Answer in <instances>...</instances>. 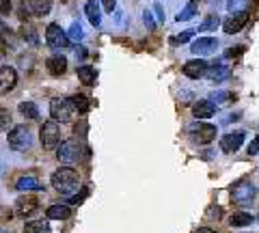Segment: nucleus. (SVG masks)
Listing matches in <instances>:
<instances>
[{"label": "nucleus", "mask_w": 259, "mask_h": 233, "mask_svg": "<svg viewBox=\"0 0 259 233\" xmlns=\"http://www.w3.org/2000/svg\"><path fill=\"white\" fill-rule=\"evenodd\" d=\"M218 24H221V18H218V15H207V18L201 22L199 30H201V33H209V30H216L218 28Z\"/></svg>", "instance_id": "nucleus-30"}, {"label": "nucleus", "mask_w": 259, "mask_h": 233, "mask_svg": "<svg viewBox=\"0 0 259 233\" xmlns=\"http://www.w3.org/2000/svg\"><path fill=\"white\" fill-rule=\"evenodd\" d=\"M242 52H244V45H236V48H231V50L227 52V56H240Z\"/></svg>", "instance_id": "nucleus-41"}, {"label": "nucleus", "mask_w": 259, "mask_h": 233, "mask_svg": "<svg viewBox=\"0 0 259 233\" xmlns=\"http://www.w3.org/2000/svg\"><path fill=\"white\" fill-rule=\"evenodd\" d=\"M205 76L212 80V82H221V80H225L227 76H229V65H225L223 59H218V61H214V63H207Z\"/></svg>", "instance_id": "nucleus-12"}, {"label": "nucleus", "mask_w": 259, "mask_h": 233, "mask_svg": "<svg viewBox=\"0 0 259 233\" xmlns=\"http://www.w3.org/2000/svg\"><path fill=\"white\" fill-rule=\"evenodd\" d=\"M153 13L158 15V20H160V22H164V18H166V15H164V9H162V5H160V3H158L156 7H153Z\"/></svg>", "instance_id": "nucleus-39"}, {"label": "nucleus", "mask_w": 259, "mask_h": 233, "mask_svg": "<svg viewBox=\"0 0 259 233\" xmlns=\"http://www.w3.org/2000/svg\"><path fill=\"white\" fill-rule=\"evenodd\" d=\"M242 143H244V132H229L223 136L221 141V149L225 151V154H233V151H238L242 147Z\"/></svg>", "instance_id": "nucleus-11"}, {"label": "nucleus", "mask_w": 259, "mask_h": 233, "mask_svg": "<svg viewBox=\"0 0 259 233\" xmlns=\"http://www.w3.org/2000/svg\"><path fill=\"white\" fill-rule=\"evenodd\" d=\"M74 106H71L69 100H52L50 102V117L54 121H61V123H67L71 121V117H74Z\"/></svg>", "instance_id": "nucleus-6"}, {"label": "nucleus", "mask_w": 259, "mask_h": 233, "mask_svg": "<svg viewBox=\"0 0 259 233\" xmlns=\"http://www.w3.org/2000/svg\"><path fill=\"white\" fill-rule=\"evenodd\" d=\"M3 56H5V48L0 45V61H3Z\"/></svg>", "instance_id": "nucleus-45"}, {"label": "nucleus", "mask_w": 259, "mask_h": 233, "mask_svg": "<svg viewBox=\"0 0 259 233\" xmlns=\"http://www.w3.org/2000/svg\"><path fill=\"white\" fill-rule=\"evenodd\" d=\"M18 84V71L9 65H0V95H7Z\"/></svg>", "instance_id": "nucleus-9"}, {"label": "nucleus", "mask_w": 259, "mask_h": 233, "mask_svg": "<svg viewBox=\"0 0 259 233\" xmlns=\"http://www.w3.org/2000/svg\"><path fill=\"white\" fill-rule=\"evenodd\" d=\"M255 218L250 214H244V212H238V214H233L231 218H229V224L231 227H246V224H250Z\"/></svg>", "instance_id": "nucleus-28"}, {"label": "nucleus", "mask_w": 259, "mask_h": 233, "mask_svg": "<svg viewBox=\"0 0 259 233\" xmlns=\"http://www.w3.org/2000/svg\"><path fill=\"white\" fill-rule=\"evenodd\" d=\"M39 210V201L35 197H20L18 201H15V214L22 216V218H28V216H32Z\"/></svg>", "instance_id": "nucleus-10"}, {"label": "nucleus", "mask_w": 259, "mask_h": 233, "mask_svg": "<svg viewBox=\"0 0 259 233\" xmlns=\"http://www.w3.org/2000/svg\"><path fill=\"white\" fill-rule=\"evenodd\" d=\"M52 3H54V0H28V9H30L32 15H37V18H44V15L50 13Z\"/></svg>", "instance_id": "nucleus-17"}, {"label": "nucleus", "mask_w": 259, "mask_h": 233, "mask_svg": "<svg viewBox=\"0 0 259 233\" xmlns=\"http://www.w3.org/2000/svg\"><path fill=\"white\" fill-rule=\"evenodd\" d=\"M7 30H9V28H7V24H5L3 20H0V37H3V35L7 33Z\"/></svg>", "instance_id": "nucleus-44"}, {"label": "nucleus", "mask_w": 259, "mask_h": 233, "mask_svg": "<svg viewBox=\"0 0 259 233\" xmlns=\"http://www.w3.org/2000/svg\"><path fill=\"white\" fill-rule=\"evenodd\" d=\"M48 71H50L52 76H63L65 71H67V59L61 54H54L48 59Z\"/></svg>", "instance_id": "nucleus-16"}, {"label": "nucleus", "mask_w": 259, "mask_h": 233, "mask_svg": "<svg viewBox=\"0 0 259 233\" xmlns=\"http://www.w3.org/2000/svg\"><path fill=\"white\" fill-rule=\"evenodd\" d=\"M78 78H80V82L82 84H95V69L91 65H80L78 67Z\"/></svg>", "instance_id": "nucleus-25"}, {"label": "nucleus", "mask_w": 259, "mask_h": 233, "mask_svg": "<svg viewBox=\"0 0 259 233\" xmlns=\"http://www.w3.org/2000/svg\"><path fill=\"white\" fill-rule=\"evenodd\" d=\"M46 43H48V48H52L54 52H63L69 48V37L59 24H50V26L46 28Z\"/></svg>", "instance_id": "nucleus-3"}, {"label": "nucleus", "mask_w": 259, "mask_h": 233, "mask_svg": "<svg viewBox=\"0 0 259 233\" xmlns=\"http://www.w3.org/2000/svg\"><path fill=\"white\" fill-rule=\"evenodd\" d=\"M67 37H69V41H82L84 30H82V26H80V22H71V26L67 30Z\"/></svg>", "instance_id": "nucleus-31"}, {"label": "nucleus", "mask_w": 259, "mask_h": 233, "mask_svg": "<svg viewBox=\"0 0 259 233\" xmlns=\"http://www.w3.org/2000/svg\"><path fill=\"white\" fill-rule=\"evenodd\" d=\"M84 13H87V20L91 22V26H100L102 24V13H100V5L95 0H89L84 5Z\"/></svg>", "instance_id": "nucleus-19"}, {"label": "nucleus", "mask_w": 259, "mask_h": 233, "mask_svg": "<svg viewBox=\"0 0 259 233\" xmlns=\"http://www.w3.org/2000/svg\"><path fill=\"white\" fill-rule=\"evenodd\" d=\"M192 35H194V30H186V33H182L177 39H173V43H186V41H190Z\"/></svg>", "instance_id": "nucleus-35"}, {"label": "nucleus", "mask_w": 259, "mask_h": 233, "mask_svg": "<svg viewBox=\"0 0 259 233\" xmlns=\"http://www.w3.org/2000/svg\"><path fill=\"white\" fill-rule=\"evenodd\" d=\"M20 39L22 41H26L28 45H32V48L39 45V35H37V30L32 28L30 24H24V26L20 28Z\"/></svg>", "instance_id": "nucleus-21"}, {"label": "nucleus", "mask_w": 259, "mask_h": 233, "mask_svg": "<svg viewBox=\"0 0 259 233\" xmlns=\"http://www.w3.org/2000/svg\"><path fill=\"white\" fill-rule=\"evenodd\" d=\"M15 188H18L20 192H28V190H41V181H39L37 177H32V175H24V177H20L18 181H15Z\"/></svg>", "instance_id": "nucleus-18"}, {"label": "nucleus", "mask_w": 259, "mask_h": 233, "mask_svg": "<svg viewBox=\"0 0 259 233\" xmlns=\"http://www.w3.org/2000/svg\"><path fill=\"white\" fill-rule=\"evenodd\" d=\"M216 138V125H199L197 132V143L199 145H207Z\"/></svg>", "instance_id": "nucleus-22"}, {"label": "nucleus", "mask_w": 259, "mask_h": 233, "mask_svg": "<svg viewBox=\"0 0 259 233\" xmlns=\"http://www.w3.org/2000/svg\"><path fill=\"white\" fill-rule=\"evenodd\" d=\"M18 110H20L26 119H30V121H32V119H37V117H39V110H37V106H35L32 102H22L20 106H18Z\"/></svg>", "instance_id": "nucleus-29"}, {"label": "nucleus", "mask_w": 259, "mask_h": 233, "mask_svg": "<svg viewBox=\"0 0 259 233\" xmlns=\"http://www.w3.org/2000/svg\"><path fill=\"white\" fill-rule=\"evenodd\" d=\"M11 0H0V15H9L11 13Z\"/></svg>", "instance_id": "nucleus-36"}, {"label": "nucleus", "mask_w": 259, "mask_h": 233, "mask_svg": "<svg viewBox=\"0 0 259 233\" xmlns=\"http://www.w3.org/2000/svg\"><path fill=\"white\" fill-rule=\"evenodd\" d=\"M48 218L50 220H67L69 216H71V210L67 205H61V203H56V205H50L48 207Z\"/></svg>", "instance_id": "nucleus-20"}, {"label": "nucleus", "mask_w": 259, "mask_h": 233, "mask_svg": "<svg viewBox=\"0 0 259 233\" xmlns=\"http://www.w3.org/2000/svg\"><path fill=\"white\" fill-rule=\"evenodd\" d=\"M7 141H9V147L15 151H28L32 147V132L26 125H15L7 136Z\"/></svg>", "instance_id": "nucleus-2"}, {"label": "nucleus", "mask_w": 259, "mask_h": 233, "mask_svg": "<svg viewBox=\"0 0 259 233\" xmlns=\"http://www.w3.org/2000/svg\"><path fill=\"white\" fill-rule=\"evenodd\" d=\"M255 192H257V190H255L253 183L240 181V183H236V186L231 188V199L236 201L238 205H246V203H250V201H253Z\"/></svg>", "instance_id": "nucleus-7"}, {"label": "nucleus", "mask_w": 259, "mask_h": 233, "mask_svg": "<svg viewBox=\"0 0 259 233\" xmlns=\"http://www.w3.org/2000/svg\"><path fill=\"white\" fill-rule=\"evenodd\" d=\"M102 5H104V9H106L108 13L115 11V7H117V0H102Z\"/></svg>", "instance_id": "nucleus-38"}, {"label": "nucleus", "mask_w": 259, "mask_h": 233, "mask_svg": "<svg viewBox=\"0 0 259 233\" xmlns=\"http://www.w3.org/2000/svg\"><path fill=\"white\" fill-rule=\"evenodd\" d=\"M143 22H145V26H147V30L156 28V20H153V13L151 11H145L143 13Z\"/></svg>", "instance_id": "nucleus-34"}, {"label": "nucleus", "mask_w": 259, "mask_h": 233, "mask_svg": "<svg viewBox=\"0 0 259 233\" xmlns=\"http://www.w3.org/2000/svg\"><path fill=\"white\" fill-rule=\"evenodd\" d=\"M87 197V190H82V195H76V197H71V201L69 203H80V201H82Z\"/></svg>", "instance_id": "nucleus-42"}, {"label": "nucleus", "mask_w": 259, "mask_h": 233, "mask_svg": "<svg viewBox=\"0 0 259 233\" xmlns=\"http://www.w3.org/2000/svg\"><path fill=\"white\" fill-rule=\"evenodd\" d=\"M248 154H250V156L259 154V136H255V138L248 143Z\"/></svg>", "instance_id": "nucleus-37"}, {"label": "nucleus", "mask_w": 259, "mask_h": 233, "mask_svg": "<svg viewBox=\"0 0 259 233\" xmlns=\"http://www.w3.org/2000/svg\"><path fill=\"white\" fill-rule=\"evenodd\" d=\"M56 158L63 164H76L80 158H82V147H80L78 141H65L59 145L56 149Z\"/></svg>", "instance_id": "nucleus-5"}, {"label": "nucleus", "mask_w": 259, "mask_h": 233, "mask_svg": "<svg viewBox=\"0 0 259 233\" xmlns=\"http://www.w3.org/2000/svg\"><path fill=\"white\" fill-rule=\"evenodd\" d=\"M39 141L46 149H54L56 145L61 143V127H59V121H44V125L39 127Z\"/></svg>", "instance_id": "nucleus-4"}, {"label": "nucleus", "mask_w": 259, "mask_h": 233, "mask_svg": "<svg viewBox=\"0 0 259 233\" xmlns=\"http://www.w3.org/2000/svg\"><path fill=\"white\" fill-rule=\"evenodd\" d=\"M231 98H233V95L229 91H216V93L209 95V102H212L214 106H223V104H227Z\"/></svg>", "instance_id": "nucleus-32"}, {"label": "nucleus", "mask_w": 259, "mask_h": 233, "mask_svg": "<svg viewBox=\"0 0 259 233\" xmlns=\"http://www.w3.org/2000/svg\"><path fill=\"white\" fill-rule=\"evenodd\" d=\"M250 7V0H227V11L231 15H242L246 13Z\"/></svg>", "instance_id": "nucleus-23"}, {"label": "nucleus", "mask_w": 259, "mask_h": 233, "mask_svg": "<svg viewBox=\"0 0 259 233\" xmlns=\"http://www.w3.org/2000/svg\"><path fill=\"white\" fill-rule=\"evenodd\" d=\"M207 216H212V218H214V216H216V218H221V216H223V210H221V207H209V210H207Z\"/></svg>", "instance_id": "nucleus-40"}, {"label": "nucleus", "mask_w": 259, "mask_h": 233, "mask_svg": "<svg viewBox=\"0 0 259 233\" xmlns=\"http://www.w3.org/2000/svg\"><path fill=\"white\" fill-rule=\"evenodd\" d=\"M194 233H216L214 229H209V227H201V229H197Z\"/></svg>", "instance_id": "nucleus-43"}, {"label": "nucleus", "mask_w": 259, "mask_h": 233, "mask_svg": "<svg viewBox=\"0 0 259 233\" xmlns=\"http://www.w3.org/2000/svg\"><path fill=\"white\" fill-rule=\"evenodd\" d=\"M69 102H71V106H74L78 112H89V108H91V102H89V98H87V95H82V93L69 98Z\"/></svg>", "instance_id": "nucleus-27"}, {"label": "nucleus", "mask_w": 259, "mask_h": 233, "mask_svg": "<svg viewBox=\"0 0 259 233\" xmlns=\"http://www.w3.org/2000/svg\"><path fill=\"white\" fill-rule=\"evenodd\" d=\"M214 112H216V106L209 100H199L192 106V115L197 119H207V117H212Z\"/></svg>", "instance_id": "nucleus-15"}, {"label": "nucleus", "mask_w": 259, "mask_h": 233, "mask_svg": "<svg viewBox=\"0 0 259 233\" xmlns=\"http://www.w3.org/2000/svg\"><path fill=\"white\" fill-rule=\"evenodd\" d=\"M248 22V15L246 13H242V15H231V18H227L223 22V30L227 35H236L240 33L242 28H244V24Z\"/></svg>", "instance_id": "nucleus-14"}, {"label": "nucleus", "mask_w": 259, "mask_h": 233, "mask_svg": "<svg viewBox=\"0 0 259 233\" xmlns=\"http://www.w3.org/2000/svg\"><path fill=\"white\" fill-rule=\"evenodd\" d=\"M22 233H50V227H48L46 220H30L26 222Z\"/></svg>", "instance_id": "nucleus-26"}, {"label": "nucleus", "mask_w": 259, "mask_h": 233, "mask_svg": "<svg viewBox=\"0 0 259 233\" xmlns=\"http://www.w3.org/2000/svg\"><path fill=\"white\" fill-rule=\"evenodd\" d=\"M11 125V112L9 110H0V132L7 130Z\"/></svg>", "instance_id": "nucleus-33"}, {"label": "nucleus", "mask_w": 259, "mask_h": 233, "mask_svg": "<svg viewBox=\"0 0 259 233\" xmlns=\"http://www.w3.org/2000/svg\"><path fill=\"white\" fill-rule=\"evenodd\" d=\"M205 71H207V63L203 59H192V61H188L184 65V76H188L192 80L205 76Z\"/></svg>", "instance_id": "nucleus-13"}, {"label": "nucleus", "mask_w": 259, "mask_h": 233, "mask_svg": "<svg viewBox=\"0 0 259 233\" xmlns=\"http://www.w3.org/2000/svg\"><path fill=\"white\" fill-rule=\"evenodd\" d=\"M197 11H199V3H197V0H190V3L186 5L180 13H177L175 20H177V22H188V20L194 18V13H197Z\"/></svg>", "instance_id": "nucleus-24"}, {"label": "nucleus", "mask_w": 259, "mask_h": 233, "mask_svg": "<svg viewBox=\"0 0 259 233\" xmlns=\"http://www.w3.org/2000/svg\"><path fill=\"white\" fill-rule=\"evenodd\" d=\"M80 183L78 177V171L76 168H69V166H61L59 171L52 173V186L61 192V195H71Z\"/></svg>", "instance_id": "nucleus-1"}, {"label": "nucleus", "mask_w": 259, "mask_h": 233, "mask_svg": "<svg viewBox=\"0 0 259 233\" xmlns=\"http://www.w3.org/2000/svg\"><path fill=\"white\" fill-rule=\"evenodd\" d=\"M216 48H218V39H214V37H199L190 43L192 54L199 56V59L201 56H207V54H214Z\"/></svg>", "instance_id": "nucleus-8"}]
</instances>
